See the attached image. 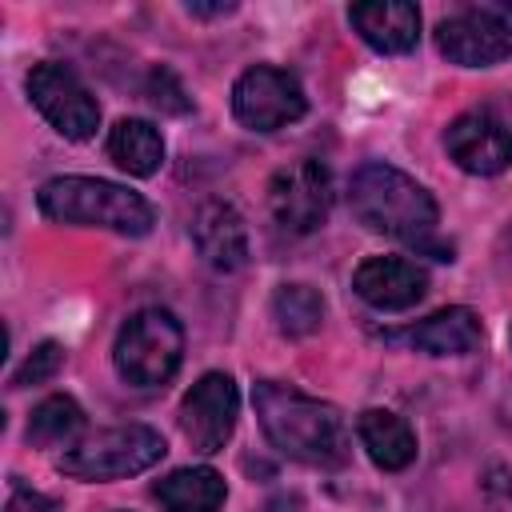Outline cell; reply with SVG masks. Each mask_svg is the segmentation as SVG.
I'll list each match as a JSON object with an SVG mask.
<instances>
[{
	"label": "cell",
	"mask_w": 512,
	"mask_h": 512,
	"mask_svg": "<svg viewBox=\"0 0 512 512\" xmlns=\"http://www.w3.org/2000/svg\"><path fill=\"white\" fill-rule=\"evenodd\" d=\"M444 148L472 176H496L512 164V136L488 108L460 112L444 132Z\"/></svg>",
	"instance_id": "obj_11"
},
{
	"label": "cell",
	"mask_w": 512,
	"mask_h": 512,
	"mask_svg": "<svg viewBox=\"0 0 512 512\" xmlns=\"http://www.w3.org/2000/svg\"><path fill=\"white\" fill-rule=\"evenodd\" d=\"M500 16H512V0H508V4H500Z\"/></svg>",
	"instance_id": "obj_25"
},
{
	"label": "cell",
	"mask_w": 512,
	"mask_h": 512,
	"mask_svg": "<svg viewBox=\"0 0 512 512\" xmlns=\"http://www.w3.org/2000/svg\"><path fill=\"white\" fill-rule=\"evenodd\" d=\"M32 104L40 108V116L64 136V140H88L100 128V104L96 96L84 88V80L60 64V60H40L32 64L28 80H24Z\"/></svg>",
	"instance_id": "obj_8"
},
{
	"label": "cell",
	"mask_w": 512,
	"mask_h": 512,
	"mask_svg": "<svg viewBox=\"0 0 512 512\" xmlns=\"http://www.w3.org/2000/svg\"><path fill=\"white\" fill-rule=\"evenodd\" d=\"M508 340H512V332H508Z\"/></svg>",
	"instance_id": "obj_26"
},
{
	"label": "cell",
	"mask_w": 512,
	"mask_h": 512,
	"mask_svg": "<svg viewBox=\"0 0 512 512\" xmlns=\"http://www.w3.org/2000/svg\"><path fill=\"white\" fill-rule=\"evenodd\" d=\"M348 208L364 228L396 236L432 260H452V244L436 240L440 208H436L432 192L420 180H412L408 172H400L384 160L360 164L348 180Z\"/></svg>",
	"instance_id": "obj_1"
},
{
	"label": "cell",
	"mask_w": 512,
	"mask_h": 512,
	"mask_svg": "<svg viewBox=\"0 0 512 512\" xmlns=\"http://www.w3.org/2000/svg\"><path fill=\"white\" fill-rule=\"evenodd\" d=\"M388 344H408L416 352H428V356H464V352H476L480 340H484V328H480V316L464 304H452V308H440L432 312L428 320L404 328V332H384Z\"/></svg>",
	"instance_id": "obj_14"
},
{
	"label": "cell",
	"mask_w": 512,
	"mask_h": 512,
	"mask_svg": "<svg viewBox=\"0 0 512 512\" xmlns=\"http://www.w3.org/2000/svg\"><path fill=\"white\" fill-rule=\"evenodd\" d=\"M356 436L364 444V452L372 456L376 468L384 472H400L416 460V432L404 416L388 412V408H364L356 416Z\"/></svg>",
	"instance_id": "obj_16"
},
{
	"label": "cell",
	"mask_w": 512,
	"mask_h": 512,
	"mask_svg": "<svg viewBox=\"0 0 512 512\" xmlns=\"http://www.w3.org/2000/svg\"><path fill=\"white\" fill-rule=\"evenodd\" d=\"M80 432H84V408L72 396H48L28 416V444H40V448L72 444Z\"/></svg>",
	"instance_id": "obj_19"
},
{
	"label": "cell",
	"mask_w": 512,
	"mask_h": 512,
	"mask_svg": "<svg viewBox=\"0 0 512 512\" xmlns=\"http://www.w3.org/2000/svg\"><path fill=\"white\" fill-rule=\"evenodd\" d=\"M168 444L156 428L148 424H120V428H104L80 444H72L56 468L72 480H88V484H100V480H124V476H136V472H148L156 460H164Z\"/></svg>",
	"instance_id": "obj_5"
},
{
	"label": "cell",
	"mask_w": 512,
	"mask_h": 512,
	"mask_svg": "<svg viewBox=\"0 0 512 512\" xmlns=\"http://www.w3.org/2000/svg\"><path fill=\"white\" fill-rule=\"evenodd\" d=\"M152 496L168 512H220L228 488H224V476L216 468L196 464V468H176L164 480H156Z\"/></svg>",
	"instance_id": "obj_17"
},
{
	"label": "cell",
	"mask_w": 512,
	"mask_h": 512,
	"mask_svg": "<svg viewBox=\"0 0 512 512\" xmlns=\"http://www.w3.org/2000/svg\"><path fill=\"white\" fill-rule=\"evenodd\" d=\"M252 404L268 444L280 456L312 468H340L348 460V424L336 404L276 380H260L252 388Z\"/></svg>",
	"instance_id": "obj_2"
},
{
	"label": "cell",
	"mask_w": 512,
	"mask_h": 512,
	"mask_svg": "<svg viewBox=\"0 0 512 512\" xmlns=\"http://www.w3.org/2000/svg\"><path fill=\"white\" fill-rule=\"evenodd\" d=\"M108 156L128 172V176H152L160 172L164 164V140L156 132V124L148 120H120L112 132H108Z\"/></svg>",
	"instance_id": "obj_18"
},
{
	"label": "cell",
	"mask_w": 512,
	"mask_h": 512,
	"mask_svg": "<svg viewBox=\"0 0 512 512\" xmlns=\"http://www.w3.org/2000/svg\"><path fill=\"white\" fill-rule=\"evenodd\" d=\"M36 204L56 224L108 228L120 236H148L156 224V212L140 192L100 176H52L48 184H40Z\"/></svg>",
	"instance_id": "obj_3"
},
{
	"label": "cell",
	"mask_w": 512,
	"mask_h": 512,
	"mask_svg": "<svg viewBox=\"0 0 512 512\" xmlns=\"http://www.w3.org/2000/svg\"><path fill=\"white\" fill-rule=\"evenodd\" d=\"M192 244L216 272H240L248 264V228L228 200H204L192 216Z\"/></svg>",
	"instance_id": "obj_13"
},
{
	"label": "cell",
	"mask_w": 512,
	"mask_h": 512,
	"mask_svg": "<svg viewBox=\"0 0 512 512\" xmlns=\"http://www.w3.org/2000/svg\"><path fill=\"white\" fill-rule=\"evenodd\" d=\"M148 100H152L160 112H172V116H184V112L192 108V100L184 96L180 80H176L168 68H152V76H148Z\"/></svg>",
	"instance_id": "obj_22"
},
{
	"label": "cell",
	"mask_w": 512,
	"mask_h": 512,
	"mask_svg": "<svg viewBox=\"0 0 512 512\" xmlns=\"http://www.w3.org/2000/svg\"><path fill=\"white\" fill-rule=\"evenodd\" d=\"M352 288L364 304L380 312H404L428 292V272L404 256H368L352 272Z\"/></svg>",
	"instance_id": "obj_12"
},
{
	"label": "cell",
	"mask_w": 512,
	"mask_h": 512,
	"mask_svg": "<svg viewBox=\"0 0 512 512\" xmlns=\"http://www.w3.org/2000/svg\"><path fill=\"white\" fill-rule=\"evenodd\" d=\"M268 212H272L276 228L288 232V236L316 232L332 212V172H328V164H320L312 156L284 164L268 180Z\"/></svg>",
	"instance_id": "obj_7"
},
{
	"label": "cell",
	"mask_w": 512,
	"mask_h": 512,
	"mask_svg": "<svg viewBox=\"0 0 512 512\" xmlns=\"http://www.w3.org/2000/svg\"><path fill=\"white\" fill-rule=\"evenodd\" d=\"M272 316L284 336H312L324 320V296L312 284H280L272 292Z\"/></svg>",
	"instance_id": "obj_20"
},
{
	"label": "cell",
	"mask_w": 512,
	"mask_h": 512,
	"mask_svg": "<svg viewBox=\"0 0 512 512\" xmlns=\"http://www.w3.org/2000/svg\"><path fill=\"white\" fill-rule=\"evenodd\" d=\"M308 112L304 84L276 64H252L232 84V116L248 132H276Z\"/></svg>",
	"instance_id": "obj_6"
},
{
	"label": "cell",
	"mask_w": 512,
	"mask_h": 512,
	"mask_svg": "<svg viewBox=\"0 0 512 512\" xmlns=\"http://www.w3.org/2000/svg\"><path fill=\"white\" fill-rule=\"evenodd\" d=\"M240 416V392L228 372H204L180 400V428L188 444L204 456L224 452V444L236 432Z\"/></svg>",
	"instance_id": "obj_9"
},
{
	"label": "cell",
	"mask_w": 512,
	"mask_h": 512,
	"mask_svg": "<svg viewBox=\"0 0 512 512\" xmlns=\"http://www.w3.org/2000/svg\"><path fill=\"white\" fill-rule=\"evenodd\" d=\"M4 512H56V504H52L48 496H40V492L16 484L12 496H8V504H4Z\"/></svg>",
	"instance_id": "obj_23"
},
{
	"label": "cell",
	"mask_w": 512,
	"mask_h": 512,
	"mask_svg": "<svg viewBox=\"0 0 512 512\" xmlns=\"http://www.w3.org/2000/svg\"><path fill=\"white\" fill-rule=\"evenodd\" d=\"M508 240H512V232H508Z\"/></svg>",
	"instance_id": "obj_27"
},
{
	"label": "cell",
	"mask_w": 512,
	"mask_h": 512,
	"mask_svg": "<svg viewBox=\"0 0 512 512\" xmlns=\"http://www.w3.org/2000/svg\"><path fill=\"white\" fill-rule=\"evenodd\" d=\"M236 4H188V16H228Z\"/></svg>",
	"instance_id": "obj_24"
},
{
	"label": "cell",
	"mask_w": 512,
	"mask_h": 512,
	"mask_svg": "<svg viewBox=\"0 0 512 512\" xmlns=\"http://www.w3.org/2000/svg\"><path fill=\"white\" fill-rule=\"evenodd\" d=\"M60 364H64V344H56V340H40V344L24 356V364L12 372V388H28V384H44V380H52V376L60 372Z\"/></svg>",
	"instance_id": "obj_21"
},
{
	"label": "cell",
	"mask_w": 512,
	"mask_h": 512,
	"mask_svg": "<svg viewBox=\"0 0 512 512\" xmlns=\"http://www.w3.org/2000/svg\"><path fill=\"white\" fill-rule=\"evenodd\" d=\"M352 28L360 40L384 56H404L420 40V8L408 0H368L348 8Z\"/></svg>",
	"instance_id": "obj_15"
},
{
	"label": "cell",
	"mask_w": 512,
	"mask_h": 512,
	"mask_svg": "<svg viewBox=\"0 0 512 512\" xmlns=\"http://www.w3.org/2000/svg\"><path fill=\"white\" fill-rule=\"evenodd\" d=\"M436 48L448 64L492 68L512 60V24L492 8H464L436 24Z\"/></svg>",
	"instance_id": "obj_10"
},
{
	"label": "cell",
	"mask_w": 512,
	"mask_h": 512,
	"mask_svg": "<svg viewBox=\"0 0 512 512\" xmlns=\"http://www.w3.org/2000/svg\"><path fill=\"white\" fill-rule=\"evenodd\" d=\"M116 372L132 388H160L176 376L184 360V328L168 308H140L124 320L116 348Z\"/></svg>",
	"instance_id": "obj_4"
}]
</instances>
